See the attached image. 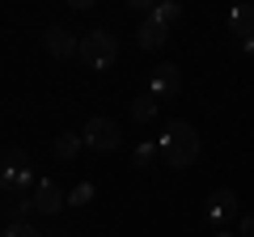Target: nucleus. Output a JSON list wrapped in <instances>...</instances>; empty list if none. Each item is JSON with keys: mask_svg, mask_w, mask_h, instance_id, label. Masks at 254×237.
<instances>
[{"mask_svg": "<svg viewBox=\"0 0 254 237\" xmlns=\"http://www.w3.org/2000/svg\"><path fill=\"white\" fill-rule=\"evenodd\" d=\"M157 148H161V161L170 165V170H187V165H195V161H199V153H203L199 131L190 127V123H182V118H174V123H165V127H161Z\"/></svg>", "mask_w": 254, "mask_h": 237, "instance_id": "1", "label": "nucleus"}, {"mask_svg": "<svg viewBox=\"0 0 254 237\" xmlns=\"http://www.w3.org/2000/svg\"><path fill=\"white\" fill-rule=\"evenodd\" d=\"M0 186L9 195H34V161L26 148H4L0 157Z\"/></svg>", "mask_w": 254, "mask_h": 237, "instance_id": "2", "label": "nucleus"}, {"mask_svg": "<svg viewBox=\"0 0 254 237\" xmlns=\"http://www.w3.org/2000/svg\"><path fill=\"white\" fill-rule=\"evenodd\" d=\"M76 59H81L85 68H93V72H106V68H115V59H119V38L110 34V30H89V34L81 38Z\"/></svg>", "mask_w": 254, "mask_h": 237, "instance_id": "3", "label": "nucleus"}, {"mask_svg": "<svg viewBox=\"0 0 254 237\" xmlns=\"http://www.w3.org/2000/svg\"><path fill=\"white\" fill-rule=\"evenodd\" d=\"M119 123L115 118H106V115H93L89 123L81 127V140H85V148H93V153H110V148H119Z\"/></svg>", "mask_w": 254, "mask_h": 237, "instance_id": "4", "label": "nucleus"}, {"mask_svg": "<svg viewBox=\"0 0 254 237\" xmlns=\"http://www.w3.org/2000/svg\"><path fill=\"white\" fill-rule=\"evenodd\" d=\"M242 212H237V195L229 191V186H220V191L208 195V203H203V220L208 225H229V220H237Z\"/></svg>", "mask_w": 254, "mask_h": 237, "instance_id": "5", "label": "nucleus"}, {"mask_svg": "<svg viewBox=\"0 0 254 237\" xmlns=\"http://www.w3.org/2000/svg\"><path fill=\"white\" fill-rule=\"evenodd\" d=\"M43 51L51 55V59H72V55L81 51V43H76V34L68 26H47L43 30Z\"/></svg>", "mask_w": 254, "mask_h": 237, "instance_id": "6", "label": "nucleus"}, {"mask_svg": "<svg viewBox=\"0 0 254 237\" xmlns=\"http://www.w3.org/2000/svg\"><path fill=\"white\" fill-rule=\"evenodd\" d=\"M178 89H182L178 64H157L153 68V81H148V93H153V98H174Z\"/></svg>", "mask_w": 254, "mask_h": 237, "instance_id": "7", "label": "nucleus"}, {"mask_svg": "<svg viewBox=\"0 0 254 237\" xmlns=\"http://www.w3.org/2000/svg\"><path fill=\"white\" fill-rule=\"evenodd\" d=\"M64 203H68V195H64V186H60V182H51V178L34 182V208L43 212V216H55Z\"/></svg>", "mask_w": 254, "mask_h": 237, "instance_id": "8", "label": "nucleus"}, {"mask_svg": "<svg viewBox=\"0 0 254 237\" xmlns=\"http://www.w3.org/2000/svg\"><path fill=\"white\" fill-rule=\"evenodd\" d=\"M229 30L237 34V43H250L254 38V4H233L229 9Z\"/></svg>", "mask_w": 254, "mask_h": 237, "instance_id": "9", "label": "nucleus"}, {"mask_svg": "<svg viewBox=\"0 0 254 237\" xmlns=\"http://www.w3.org/2000/svg\"><path fill=\"white\" fill-rule=\"evenodd\" d=\"M165 38H170V30L161 26V21H140V30H136V43H140V51H157V47H165Z\"/></svg>", "mask_w": 254, "mask_h": 237, "instance_id": "10", "label": "nucleus"}, {"mask_svg": "<svg viewBox=\"0 0 254 237\" xmlns=\"http://www.w3.org/2000/svg\"><path fill=\"white\" fill-rule=\"evenodd\" d=\"M0 212H4V220H9V225H17V220H30L38 208H34V195H9V203H4Z\"/></svg>", "mask_w": 254, "mask_h": 237, "instance_id": "11", "label": "nucleus"}, {"mask_svg": "<svg viewBox=\"0 0 254 237\" xmlns=\"http://www.w3.org/2000/svg\"><path fill=\"white\" fill-rule=\"evenodd\" d=\"M85 148V140L76 136V131H64V136H55V144H51V157L55 161H72L76 153Z\"/></svg>", "mask_w": 254, "mask_h": 237, "instance_id": "12", "label": "nucleus"}, {"mask_svg": "<svg viewBox=\"0 0 254 237\" xmlns=\"http://www.w3.org/2000/svg\"><path fill=\"white\" fill-rule=\"evenodd\" d=\"M131 118H136V123H148V118H157V98H153V93H140V98L131 102Z\"/></svg>", "mask_w": 254, "mask_h": 237, "instance_id": "13", "label": "nucleus"}, {"mask_svg": "<svg viewBox=\"0 0 254 237\" xmlns=\"http://www.w3.org/2000/svg\"><path fill=\"white\" fill-rule=\"evenodd\" d=\"M178 17H182V4H178V0H165V4H157V9H153V21H161L165 30H170Z\"/></svg>", "mask_w": 254, "mask_h": 237, "instance_id": "14", "label": "nucleus"}, {"mask_svg": "<svg viewBox=\"0 0 254 237\" xmlns=\"http://www.w3.org/2000/svg\"><path fill=\"white\" fill-rule=\"evenodd\" d=\"M4 237H47L34 220H17V225H4Z\"/></svg>", "mask_w": 254, "mask_h": 237, "instance_id": "15", "label": "nucleus"}, {"mask_svg": "<svg viewBox=\"0 0 254 237\" xmlns=\"http://www.w3.org/2000/svg\"><path fill=\"white\" fill-rule=\"evenodd\" d=\"M157 157H161V148H157V144H136V165H140V170H148Z\"/></svg>", "mask_w": 254, "mask_h": 237, "instance_id": "16", "label": "nucleus"}, {"mask_svg": "<svg viewBox=\"0 0 254 237\" xmlns=\"http://www.w3.org/2000/svg\"><path fill=\"white\" fill-rule=\"evenodd\" d=\"M93 199V186L89 182H76L72 191H68V203H72V208H81V203H89Z\"/></svg>", "mask_w": 254, "mask_h": 237, "instance_id": "17", "label": "nucleus"}, {"mask_svg": "<svg viewBox=\"0 0 254 237\" xmlns=\"http://www.w3.org/2000/svg\"><path fill=\"white\" fill-rule=\"evenodd\" d=\"M242 237H254V212H246V216H242Z\"/></svg>", "mask_w": 254, "mask_h": 237, "instance_id": "18", "label": "nucleus"}, {"mask_svg": "<svg viewBox=\"0 0 254 237\" xmlns=\"http://www.w3.org/2000/svg\"><path fill=\"white\" fill-rule=\"evenodd\" d=\"M47 237H76V233H68V229H55V233H47Z\"/></svg>", "mask_w": 254, "mask_h": 237, "instance_id": "19", "label": "nucleus"}]
</instances>
